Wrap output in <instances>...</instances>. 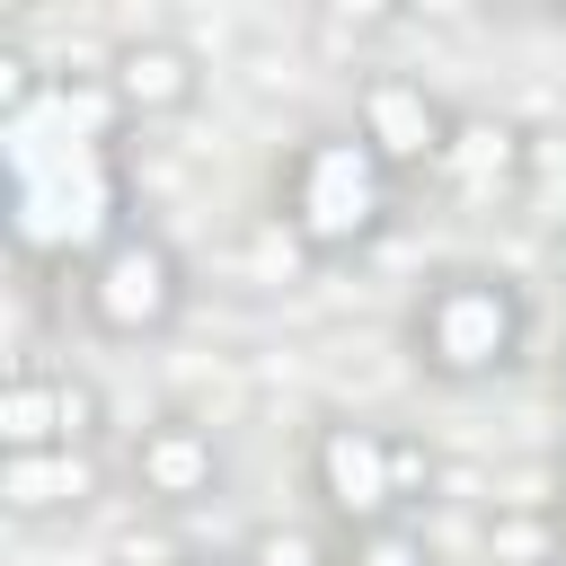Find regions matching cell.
<instances>
[{
    "instance_id": "cell-6",
    "label": "cell",
    "mask_w": 566,
    "mask_h": 566,
    "mask_svg": "<svg viewBox=\"0 0 566 566\" xmlns=\"http://www.w3.org/2000/svg\"><path fill=\"white\" fill-rule=\"evenodd\" d=\"M124 478H133V495H142L150 513H195V504H212V495L230 486V460H221L212 424H195V416H150V424L133 433V451H124Z\"/></svg>"
},
{
    "instance_id": "cell-9",
    "label": "cell",
    "mask_w": 566,
    "mask_h": 566,
    "mask_svg": "<svg viewBox=\"0 0 566 566\" xmlns=\"http://www.w3.org/2000/svg\"><path fill=\"white\" fill-rule=\"evenodd\" d=\"M106 495L97 451H0V513L9 522H62Z\"/></svg>"
},
{
    "instance_id": "cell-18",
    "label": "cell",
    "mask_w": 566,
    "mask_h": 566,
    "mask_svg": "<svg viewBox=\"0 0 566 566\" xmlns=\"http://www.w3.org/2000/svg\"><path fill=\"white\" fill-rule=\"evenodd\" d=\"M548 389H557V407H566V345L548 354Z\"/></svg>"
},
{
    "instance_id": "cell-8",
    "label": "cell",
    "mask_w": 566,
    "mask_h": 566,
    "mask_svg": "<svg viewBox=\"0 0 566 566\" xmlns=\"http://www.w3.org/2000/svg\"><path fill=\"white\" fill-rule=\"evenodd\" d=\"M522 177H531V133H522L513 115H495V106H460L433 186L460 195V203H513Z\"/></svg>"
},
{
    "instance_id": "cell-16",
    "label": "cell",
    "mask_w": 566,
    "mask_h": 566,
    "mask_svg": "<svg viewBox=\"0 0 566 566\" xmlns=\"http://www.w3.org/2000/svg\"><path fill=\"white\" fill-rule=\"evenodd\" d=\"M548 283H566V221L548 230Z\"/></svg>"
},
{
    "instance_id": "cell-7",
    "label": "cell",
    "mask_w": 566,
    "mask_h": 566,
    "mask_svg": "<svg viewBox=\"0 0 566 566\" xmlns=\"http://www.w3.org/2000/svg\"><path fill=\"white\" fill-rule=\"evenodd\" d=\"M106 88H115L124 124H177L203 97V53L186 35H124L106 53Z\"/></svg>"
},
{
    "instance_id": "cell-2",
    "label": "cell",
    "mask_w": 566,
    "mask_h": 566,
    "mask_svg": "<svg viewBox=\"0 0 566 566\" xmlns=\"http://www.w3.org/2000/svg\"><path fill=\"white\" fill-rule=\"evenodd\" d=\"M274 212L292 221V239L336 265V256H363L389 221H398V177L363 150L354 124H318L292 142V159L274 168Z\"/></svg>"
},
{
    "instance_id": "cell-17",
    "label": "cell",
    "mask_w": 566,
    "mask_h": 566,
    "mask_svg": "<svg viewBox=\"0 0 566 566\" xmlns=\"http://www.w3.org/2000/svg\"><path fill=\"white\" fill-rule=\"evenodd\" d=\"M168 566H239V557H221V548H177Z\"/></svg>"
},
{
    "instance_id": "cell-10",
    "label": "cell",
    "mask_w": 566,
    "mask_h": 566,
    "mask_svg": "<svg viewBox=\"0 0 566 566\" xmlns=\"http://www.w3.org/2000/svg\"><path fill=\"white\" fill-rule=\"evenodd\" d=\"M478 539H486V566H566V513L557 504H495L486 522H478Z\"/></svg>"
},
{
    "instance_id": "cell-1",
    "label": "cell",
    "mask_w": 566,
    "mask_h": 566,
    "mask_svg": "<svg viewBox=\"0 0 566 566\" xmlns=\"http://www.w3.org/2000/svg\"><path fill=\"white\" fill-rule=\"evenodd\" d=\"M531 345V292L495 265H433L407 301V363L442 389L504 380Z\"/></svg>"
},
{
    "instance_id": "cell-19",
    "label": "cell",
    "mask_w": 566,
    "mask_h": 566,
    "mask_svg": "<svg viewBox=\"0 0 566 566\" xmlns=\"http://www.w3.org/2000/svg\"><path fill=\"white\" fill-rule=\"evenodd\" d=\"M557 513H566V469H557Z\"/></svg>"
},
{
    "instance_id": "cell-12",
    "label": "cell",
    "mask_w": 566,
    "mask_h": 566,
    "mask_svg": "<svg viewBox=\"0 0 566 566\" xmlns=\"http://www.w3.org/2000/svg\"><path fill=\"white\" fill-rule=\"evenodd\" d=\"M336 566H433V548H424L416 522H380V531H354L336 548Z\"/></svg>"
},
{
    "instance_id": "cell-20",
    "label": "cell",
    "mask_w": 566,
    "mask_h": 566,
    "mask_svg": "<svg viewBox=\"0 0 566 566\" xmlns=\"http://www.w3.org/2000/svg\"><path fill=\"white\" fill-rule=\"evenodd\" d=\"M557 27H566V0H557Z\"/></svg>"
},
{
    "instance_id": "cell-15",
    "label": "cell",
    "mask_w": 566,
    "mask_h": 566,
    "mask_svg": "<svg viewBox=\"0 0 566 566\" xmlns=\"http://www.w3.org/2000/svg\"><path fill=\"white\" fill-rule=\"evenodd\" d=\"M239 566H336V557H327L310 531H292V522H265V531H248Z\"/></svg>"
},
{
    "instance_id": "cell-4",
    "label": "cell",
    "mask_w": 566,
    "mask_h": 566,
    "mask_svg": "<svg viewBox=\"0 0 566 566\" xmlns=\"http://www.w3.org/2000/svg\"><path fill=\"white\" fill-rule=\"evenodd\" d=\"M451 124H460V106H442L416 71H363L354 80V133L389 177H433L451 150Z\"/></svg>"
},
{
    "instance_id": "cell-11",
    "label": "cell",
    "mask_w": 566,
    "mask_h": 566,
    "mask_svg": "<svg viewBox=\"0 0 566 566\" xmlns=\"http://www.w3.org/2000/svg\"><path fill=\"white\" fill-rule=\"evenodd\" d=\"M0 451H62V371H9L0 389Z\"/></svg>"
},
{
    "instance_id": "cell-3",
    "label": "cell",
    "mask_w": 566,
    "mask_h": 566,
    "mask_svg": "<svg viewBox=\"0 0 566 566\" xmlns=\"http://www.w3.org/2000/svg\"><path fill=\"white\" fill-rule=\"evenodd\" d=\"M186 256L159 239V230H115L88 265H80V318H88V336H106V345H150V336H168L177 318H186Z\"/></svg>"
},
{
    "instance_id": "cell-13",
    "label": "cell",
    "mask_w": 566,
    "mask_h": 566,
    "mask_svg": "<svg viewBox=\"0 0 566 566\" xmlns=\"http://www.w3.org/2000/svg\"><path fill=\"white\" fill-rule=\"evenodd\" d=\"M248 248H256V265H265V283H301V274H318V256L292 239V221L283 212H265L256 230H248Z\"/></svg>"
},
{
    "instance_id": "cell-14",
    "label": "cell",
    "mask_w": 566,
    "mask_h": 566,
    "mask_svg": "<svg viewBox=\"0 0 566 566\" xmlns=\"http://www.w3.org/2000/svg\"><path fill=\"white\" fill-rule=\"evenodd\" d=\"M389 486H398V522L433 495V442L424 433H389Z\"/></svg>"
},
{
    "instance_id": "cell-5",
    "label": "cell",
    "mask_w": 566,
    "mask_h": 566,
    "mask_svg": "<svg viewBox=\"0 0 566 566\" xmlns=\"http://www.w3.org/2000/svg\"><path fill=\"white\" fill-rule=\"evenodd\" d=\"M310 495L327 504V522L354 531H380L398 522V486H389V424H363V416H327L310 433Z\"/></svg>"
}]
</instances>
